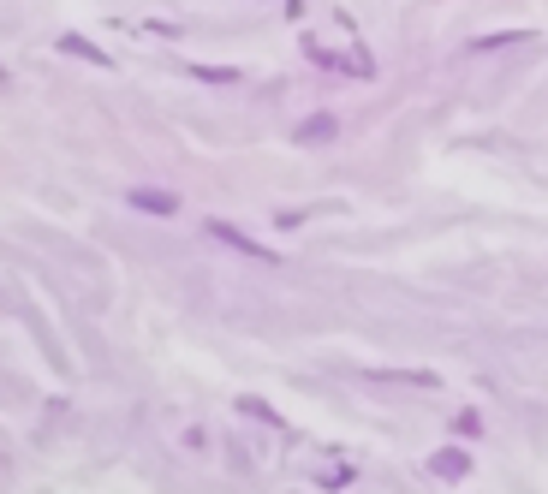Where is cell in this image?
<instances>
[{
  "instance_id": "7a4b0ae2",
  "label": "cell",
  "mask_w": 548,
  "mask_h": 494,
  "mask_svg": "<svg viewBox=\"0 0 548 494\" xmlns=\"http://www.w3.org/2000/svg\"><path fill=\"white\" fill-rule=\"evenodd\" d=\"M430 477H441V482H465V477H471V452H465V447H441V452H430Z\"/></svg>"
},
{
  "instance_id": "5b68a950",
  "label": "cell",
  "mask_w": 548,
  "mask_h": 494,
  "mask_svg": "<svg viewBox=\"0 0 548 494\" xmlns=\"http://www.w3.org/2000/svg\"><path fill=\"white\" fill-rule=\"evenodd\" d=\"M304 143H317V138H334V113H317V119H304V131H298Z\"/></svg>"
},
{
  "instance_id": "52a82bcc",
  "label": "cell",
  "mask_w": 548,
  "mask_h": 494,
  "mask_svg": "<svg viewBox=\"0 0 548 494\" xmlns=\"http://www.w3.org/2000/svg\"><path fill=\"white\" fill-rule=\"evenodd\" d=\"M453 429H459V435H477V429H483V417H477V411H459V417H453Z\"/></svg>"
},
{
  "instance_id": "3957f363",
  "label": "cell",
  "mask_w": 548,
  "mask_h": 494,
  "mask_svg": "<svg viewBox=\"0 0 548 494\" xmlns=\"http://www.w3.org/2000/svg\"><path fill=\"white\" fill-rule=\"evenodd\" d=\"M126 203H131V209H144V214H167V221L179 214V197H174V191H149V185H131Z\"/></svg>"
},
{
  "instance_id": "277c9868",
  "label": "cell",
  "mask_w": 548,
  "mask_h": 494,
  "mask_svg": "<svg viewBox=\"0 0 548 494\" xmlns=\"http://www.w3.org/2000/svg\"><path fill=\"white\" fill-rule=\"evenodd\" d=\"M60 48H66V54H78V60H96V66H108V54H101L96 43H84V36H60Z\"/></svg>"
},
{
  "instance_id": "6da1fadb",
  "label": "cell",
  "mask_w": 548,
  "mask_h": 494,
  "mask_svg": "<svg viewBox=\"0 0 548 494\" xmlns=\"http://www.w3.org/2000/svg\"><path fill=\"white\" fill-rule=\"evenodd\" d=\"M209 239H221V244H227V251L250 256V262H269V269H274V262H280V256H274L269 244H257V239H250V233H239V226H227V221H209Z\"/></svg>"
},
{
  "instance_id": "8992f818",
  "label": "cell",
  "mask_w": 548,
  "mask_h": 494,
  "mask_svg": "<svg viewBox=\"0 0 548 494\" xmlns=\"http://www.w3.org/2000/svg\"><path fill=\"white\" fill-rule=\"evenodd\" d=\"M239 411H245V417H262V423H274V411L262 405V399H239Z\"/></svg>"
}]
</instances>
